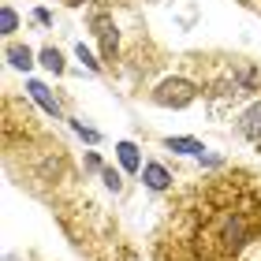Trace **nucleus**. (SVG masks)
Wrapping results in <instances>:
<instances>
[{"instance_id":"nucleus-10","label":"nucleus","mask_w":261,"mask_h":261,"mask_svg":"<svg viewBox=\"0 0 261 261\" xmlns=\"http://www.w3.org/2000/svg\"><path fill=\"white\" fill-rule=\"evenodd\" d=\"M41 67L45 71H53V75H64V56H60V49H41Z\"/></svg>"},{"instance_id":"nucleus-14","label":"nucleus","mask_w":261,"mask_h":261,"mask_svg":"<svg viewBox=\"0 0 261 261\" xmlns=\"http://www.w3.org/2000/svg\"><path fill=\"white\" fill-rule=\"evenodd\" d=\"M75 53H79V60H82V64H86L90 71H97V67H101V64H97V56H93V53L86 49V45H75Z\"/></svg>"},{"instance_id":"nucleus-13","label":"nucleus","mask_w":261,"mask_h":261,"mask_svg":"<svg viewBox=\"0 0 261 261\" xmlns=\"http://www.w3.org/2000/svg\"><path fill=\"white\" fill-rule=\"evenodd\" d=\"M71 130H75L82 142H90V146H93V142H101V135H97L93 127H86V123H75V120H71Z\"/></svg>"},{"instance_id":"nucleus-7","label":"nucleus","mask_w":261,"mask_h":261,"mask_svg":"<svg viewBox=\"0 0 261 261\" xmlns=\"http://www.w3.org/2000/svg\"><path fill=\"white\" fill-rule=\"evenodd\" d=\"M116 157H120V164H123V172H142V153H138V146L135 142H116Z\"/></svg>"},{"instance_id":"nucleus-3","label":"nucleus","mask_w":261,"mask_h":261,"mask_svg":"<svg viewBox=\"0 0 261 261\" xmlns=\"http://www.w3.org/2000/svg\"><path fill=\"white\" fill-rule=\"evenodd\" d=\"M90 30L97 34L101 56H105V60H116V56H120V30L112 27V19H109V15H101V11H97V15L90 19Z\"/></svg>"},{"instance_id":"nucleus-17","label":"nucleus","mask_w":261,"mask_h":261,"mask_svg":"<svg viewBox=\"0 0 261 261\" xmlns=\"http://www.w3.org/2000/svg\"><path fill=\"white\" fill-rule=\"evenodd\" d=\"M34 19H38L41 27H49V22H53V11H49V8H38V11H34Z\"/></svg>"},{"instance_id":"nucleus-4","label":"nucleus","mask_w":261,"mask_h":261,"mask_svg":"<svg viewBox=\"0 0 261 261\" xmlns=\"http://www.w3.org/2000/svg\"><path fill=\"white\" fill-rule=\"evenodd\" d=\"M239 135L246 138V142H257L261 138V101H254V105H246V109L239 112Z\"/></svg>"},{"instance_id":"nucleus-12","label":"nucleus","mask_w":261,"mask_h":261,"mask_svg":"<svg viewBox=\"0 0 261 261\" xmlns=\"http://www.w3.org/2000/svg\"><path fill=\"white\" fill-rule=\"evenodd\" d=\"M19 27V15H15V8H0V34H11Z\"/></svg>"},{"instance_id":"nucleus-15","label":"nucleus","mask_w":261,"mask_h":261,"mask_svg":"<svg viewBox=\"0 0 261 261\" xmlns=\"http://www.w3.org/2000/svg\"><path fill=\"white\" fill-rule=\"evenodd\" d=\"M101 179H105V187H109V191L116 194V191H120V175H116L112 168H109V164H105V172H101Z\"/></svg>"},{"instance_id":"nucleus-16","label":"nucleus","mask_w":261,"mask_h":261,"mask_svg":"<svg viewBox=\"0 0 261 261\" xmlns=\"http://www.w3.org/2000/svg\"><path fill=\"white\" fill-rule=\"evenodd\" d=\"M82 164H86L90 172H105V161L97 157V153H86V157H82Z\"/></svg>"},{"instance_id":"nucleus-8","label":"nucleus","mask_w":261,"mask_h":261,"mask_svg":"<svg viewBox=\"0 0 261 261\" xmlns=\"http://www.w3.org/2000/svg\"><path fill=\"white\" fill-rule=\"evenodd\" d=\"M164 146H168L172 153H201V142L198 138H191V135H172V138H164Z\"/></svg>"},{"instance_id":"nucleus-1","label":"nucleus","mask_w":261,"mask_h":261,"mask_svg":"<svg viewBox=\"0 0 261 261\" xmlns=\"http://www.w3.org/2000/svg\"><path fill=\"white\" fill-rule=\"evenodd\" d=\"M250 235H254V220L246 217L243 209H224V213H217L213 224L205 228V239L213 243V250H217L220 257H235L246 243H250Z\"/></svg>"},{"instance_id":"nucleus-5","label":"nucleus","mask_w":261,"mask_h":261,"mask_svg":"<svg viewBox=\"0 0 261 261\" xmlns=\"http://www.w3.org/2000/svg\"><path fill=\"white\" fill-rule=\"evenodd\" d=\"M142 183L149 187V191H168L172 187V172L164 168V164H146V168H142Z\"/></svg>"},{"instance_id":"nucleus-2","label":"nucleus","mask_w":261,"mask_h":261,"mask_svg":"<svg viewBox=\"0 0 261 261\" xmlns=\"http://www.w3.org/2000/svg\"><path fill=\"white\" fill-rule=\"evenodd\" d=\"M198 97V82H191V79H164L157 90H153V101L157 105H164V109H187Z\"/></svg>"},{"instance_id":"nucleus-11","label":"nucleus","mask_w":261,"mask_h":261,"mask_svg":"<svg viewBox=\"0 0 261 261\" xmlns=\"http://www.w3.org/2000/svg\"><path fill=\"white\" fill-rule=\"evenodd\" d=\"M235 86L254 90V86H257V71H254L250 64H239V67H235Z\"/></svg>"},{"instance_id":"nucleus-18","label":"nucleus","mask_w":261,"mask_h":261,"mask_svg":"<svg viewBox=\"0 0 261 261\" xmlns=\"http://www.w3.org/2000/svg\"><path fill=\"white\" fill-rule=\"evenodd\" d=\"M67 4H71V8H82V4H86V0H67Z\"/></svg>"},{"instance_id":"nucleus-9","label":"nucleus","mask_w":261,"mask_h":261,"mask_svg":"<svg viewBox=\"0 0 261 261\" xmlns=\"http://www.w3.org/2000/svg\"><path fill=\"white\" fill-rule=\"evenodd\" d=\"M8 64L11 67H19V71H30V49H27V45H11V49H8Z\"/></svg>"},{"instance_id":"nucleus-6","label":"nucleus","mask_w":261,"mask_h":261,"mask_svg":"<svg viewBox=\"0 0 261 261\" xmlns=\"http://www.w3.org/2000/svg\"><path fill=\"white\" fill-rule=\"evenodd\" d=\"M27 90H30V97L38 101V105H41V109L49 112V116H60V101L53 97V90L45 86V82H38V79H30V82H27Z\"/></svg>"}]
</instances>
